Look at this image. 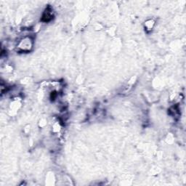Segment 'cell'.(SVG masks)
<instances>
[{"label": "cell", "instance_id": "1", "mask_svg": "<svg viewBox=\"0 0 186 186\" xmlns=\"http://www.w3.org/2000/svg\"><path fill=\"white\" fill-rule=\"evenodd\" d=\"M33 47V39L31 37H24L21 42H19L18 47L21 51L23 52H29Z\"/></svg>", "mask_w": 186, "mask_h": 186}, {"label": "cell", "instance_id": "2", "mask_svg": "<svg viewBox=\"0 0 186 186\" xmlns=\"http://www.w3.org/2000/svg\"><path fill=\"white\" fill-rule=\"evenodd\" d=\"M52 16H53V12H52V10L51 8H47L46 9V10L44 11L43 16H42V20L45 22L47 21H50L51 19L52 18Z\"/></svg>", "mask_w": 186, "mask_h": 186}, {"label": "cell", "instance_id": "3", "mask_svg": "<svg viewBox=\"0 0 186 186\" xmlns=\"http://www.w3.org/2000/svg\"><path fill=\"white\" fill-rule=\"evenodd\" d=\"M154 24H155V22H154L153 20H149V21H146V22L145 23V26L147 28L148 30H151V29H153V27H154Z\"/></svg>", "mask_w": 186, "mask_h": 186}]
</instances>
